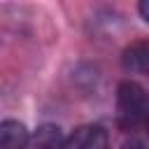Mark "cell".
<instances>
[{"label": "cell", "mask_w": 149, "mask_h": 149, "mask_svg": "<svg viewBox=\"0 0 149 149\" xmlns=\"http://www.w3.org/2000/svg\"><path fill=\"white\" fill-rule=\"evenodd\" d=\"M147 91L135 79H123L116 86V126L121 130H137L147 121Z\"/></svg>", "instance_id": "6da1fadb"}, {"label": "cell", "mask_w": 149, "mask_h": 149, "mask_svg": "<svg viewBox=\"0 0 149 149\" xmlns=\"http://www.w3.org/2000/svg\"><path fill=\"white\" fill-rule=\"evenodd\" d=\"M63 149H109V133L100 123H84L63 140Z\"/></svg>", "instance_id": "7a4b0ae2"}, {"label": "cell", "mask_w": 149, "mask_h": 149, "mask_svg": "<svg viewBox=\"0 0 149 149\" xmlns=\"http://www.w3.org/2000/svg\"><path fill=\"white\" fill-rule=\"evenodd\" d=\"M63 130L56 123H42L33 135H28V142L23 149H63Z\"/></svg>", "instance_id": "3957f363"}, {"label": "cell", "mask_w": 149, "mask_h": 149, "mask_svg": "<svg viewBox=\"0 0 149 149\" xmlns=\"http://www.w3.org/2000/svg\"><path fill=\"white\" fill-rule=\"evenodd\" d=\"M147 63H149V44L144 40L133 42L121 54V65L130 74H147Z\"/></svg>", "instance_id": "277c9868"}, {"label": "cell", "mask_w": 149, "mask_h": 149, "mask_svg": "<svg viewBox=\"0 0 149 149\" xmlns=\"http://www.w3.org/2000/svg\"><path fill=\"white\" fill-rule=\"evenodd\" d=\"M28 128L16 119L0 121V149H23L28 142Z\"/></svg>", "instance_id": "5b68a950"}, {"label": "cell", "mask_w": 149, "mask_h": 149, "mask_svg": "<svg viewBox=\"0 0 149 149\" xmlns=\"http://www.w3.org/2000/svg\"><path fill=\"white\" fill-rule=\"evenodd\" d=\"M119 149H147V144H144V140H140V137H130V140H126Z\"/></svg>", "instance_id": "8992f818"}, {"label": "cell", "mask_w": 149, "mask_h": 149, "mask_svg": "<svg viewBox=\"0 0 149 149\" xmlns=\"http://www.w3.org/2000/svg\"><path fill=\"white\" fill-rule=\"evenodd\" d=\"M137 9H140L142 21H149V5H147V2H140V5H137Z\"/></svg>", "instance_id": "52a82bcc"}]
</instances>
